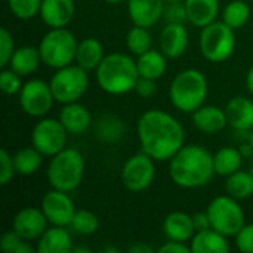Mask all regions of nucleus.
<instances>
[{"instance_id": "nucleus-1", "label": "nucleus", "mask_w": 253, "mask_h": 253, "mask_svg": "<svg viewBox=\"0 0 253 253\" xmlns=\"http://www.w3.org/2000/svg\"><path fill=\"white\" fill-rule=\"evenodd\" d=\"M136 135L142 151L156 162H169L185 145V130L179 120L159 108L139 117Z\"/></svg>"}, {"instance_id": "nucleus-2", "label": "nucleus", "mask_w": 253, "mask_h": 253, "mask_svg": "<svg viewBox=\"0 0 253 253\" xmlns=\"http://www.w3.org/2000/svg\"><path fill=\"white\" fill-rule=\"evenodd\" d=\"M213 175H216L213 154L199 144L184 145L169 160V176L179 188H202L212 181Z\"/></svg>"}, {"instance_id": "nucleus-3", "label": "nucleus", "mask_w": 253, "mask_h": 253, "mask_svg": "<svg viewBox=\"0 0 253 253\" xmlns=\"http://www.w3.org/2000/svg\"><path fill=\"white\" fill-rule=\"evenodd\" d=\"M95 71L98 86L110 95H126L135 90L139 79L136 61L123 52L107 53Z\"/></svg>"}, {"instance_id": "nucleus-4", "label": "nucleus", "mask_w": 253, "mask_h": 253, "mask_svg": "<svg viewBox=\"0 0 253 253\" xmlns=\"http://www.w3.org/2000/svg\"><path fill=\"white\" fill-rule=\"evenodd\" d=\"M209 93L206 76L197 68H187L178 73L169 86V99L173 108L181 113L193 114L202 105Z\"/></svg>"}, {"instance_id": "nucleus-5", "label": "nucleus", "mask_w": 253, "mask_h": 253, "mask_svg": "<svg viewBox=\"0 0 253 253\" xmlns=\"http://www.w3.org/2000/svg\"><path fill=\"white\" fill-rule=\"evenodd\" d=\"M47 181L52 188L71 193L83 181L84 176V157L76 148H64L55 154L46 170Z\"/></svg>"}, {"instance_id": "nucleus-6", "label": "nucleus", "mask_w": 253, "mask_h": 253, "mask_svg": "<svg viewBox=\"0 0 253 253\" xmlns=\"http://www.w3.org/2000/svg\"><path fill=\"white\" fill-rule=\"evenodd\" d=\"M77 44L76 36L67 27L50 28L39 43L42 62L55 70L70 65L76 61Z\"/></svg>"}, {"instance_id": "nucleus-7", "label": "nucleus", "mask_w": 253, "mask_h": 253, "mask_svg": "<svg viewBox=\"0 0 253 253\" xmlns=\"http://www.w3.org/2000/svg\"><path fill=\"white\" fill-rule=\"evenodd\" d=\"M199 44L205 59L213 64L225 62L233 56L237 46L236 30L224 21H215L202 28Z\"/></svg>"}, {"instance_id": "nucleus-8", "label": "nucleus", "mask_w": 253, "mask_h": 253, "mask_svg": "<svg viewBox=\"0 0 253 253\" xmlns=\"http://www.w3.org/2000/svg\"><path fill=\"white\" fill-rule=\"evenodd\" d=\"M211 227L225 237H236L240 230L246 225L245 212L239 205V200L231 196L215 197L206 209Z\"/></svg>"}, {"instance_id": "nucleus-9", "label": "nucleus", "mask_w": 253, "mask_h": 253, "mask_svg": "<svg viewBox=\"0 0 253 253\" xmlns=\"http://www.w3.org/2000/svg\"><path fill=\"white\" fill-rule=\"evenodd\" d=\"M49 84L55 101L64 105L70 102H77L87 92L89 76L87 71L80 65L70 64L67 67L58 68L52 76Z\"/></svg>"}, {"instance_id": "nucleus-10", "label": "nucleus", "mask_w": 253, "mask_h": 253, "mask_svg": "<svg viewBox=\"0 0 253 253\" xmlns=\"http://www.w3.org/2000/svg\"><path fill=\"white\" fill-rule=\"evenodd\" d=\"M68 132L59 119L42 117L31 132V145L43 156L53 157L67 145Z\"/></svg>"}, {"instance_id": "nucleus-11", "label": "nucleus", "mask_w": 253, "mask_h": 253, "mask_svg": "<svg viewBox=\"0 0 253 253\" xmlns=\"http://www.w3.org/2000/svg\"><path fill=\"white\" fill-rule=\"evenodd\" d=\"M18 101L21 110L34 119L46 117L53 102H56L50 84L40 79H31L25 82L18 93Z\"/></svg>"}, {"instance_id": "nucleus-12", "label": "nucleus", "mask_w": 253, "mask_h": 253, "mask_svg": "<svg viewBox=\"0 0 253 253\" xmlns=\"http://www.w3.org/2000/svg\"><path fill=\"white\" fill-rule=\"evenodd\" d=\"M156 160L148 154L138 153L129 157L120 172L122 182L132 193H142L151 187L156 178Z\"/></svg>"}, {"instance_id": "nucleus-13", "label": "nucleus", "mask_w": 253, "mask_h": 253, "mask_svg": "<svg viewBox=\"0 0 253 253\" xmlns=\"http://www.w3.org/2000/svg\"><path fill=\"white\" fill-rule=\"evenodd\" d=\"M40 209L43 211L49 224L58 227H70L76 215L74 202L71 200L68 193L55 188L43 196Z\"/></svg>"}, {"instance_id": "nucleus-14", "label": "nucleus", "mask_w": 253, "mask_h": 253, "mask_svg": "<svg viewBox=\"0 0 253 253\" xmlns=\"http://www.w3.org/2000/svg\"><path fill=\"white\" fill-rule=\"evenodd\" d=\"M47 224L49 221L42 209L24 208L15 215L12 221V230L24 240L33 242L42 237V234L47 230Z\"/></svg>"}, {"instance_id": "nucleus-15", "label": "nucleus", "mask_w": 253, "mask_h": 253, "mask_svg": "<svg viewBox=\"0 0 253 253\" xmlns=\"http://www.w3.org/2000/svg\"><path fill=\"white\" fill-rule=\"evenodd\" d=\"M188 43L190 36L185 24H166L159 37L160 50L168 56V59L181 58L187 52Z\"/></svg>"}, {"instance_id": "nucleus-16", "label": "nucleus", "mask_w": 253, "mask_h": 253, "mask_svg": "<svg viewBox=\"0 0 253 253\" xmlns=\"http://www.w3.org/2000/svg\"><path fill=\"white\" fill-rule=\"evenodd\" d=\"M127 13L133 25L150 28L156 25L165 13V0H127Z\"/></svg>"}, {"instance_id": "nucleus-17", "label": "nucleus", "mask_w": 253, "mask_h": 253, "mask_svg": "<svg viewBox=\"0 0 253 253\" xmlns=\"http://www.w3.org/2000/svg\"><path fill=\"white\" fill-rule=\"evenodd\" d=\"M74 10V0H42L39 15L49 28H62L71 22Z\"/></svg>"}, {"instance_id": "nucleus-18", "label": "nucleus", "mask_w": 253, "mask_h": 253, "mask_svg": "<svg viewBox=\"0 0 253 253\" xmlns=\"http://www.w3.org/2000/svg\"><path fill=\"white\" fill-rule=\"evenodd\" d=\"M193 125L202 133H219L228 126L227 113L224 108L216 105H202L199 110L193 113Z\"/></svg>"}, {"instance_id": "nucleus-19", "label": "nucleus", "mask_w": 253, "mask_h": 253, "mask_svg": "<svg viewBox=\"0 0 253 253\" xmlns=\"http://www.w3.org/2000/svg\"><path fill=\"white\" fill-rule=\"evenodd\" d=\"M228 125L236 132L249 133L253 129V101L246 96H234L225 107Z\"/></svg>"}, {"instance_id": "nucleus-20", "label": "nucleus", "mask_w": 253, "mask_h": 253, "mask_svg": "<svg viewBox=\"0 0 253 253\" xmlns=\"http://www.w3.org/2000/svg\"><path fill=\"white\" fill-rule=\"evenodd\" d=\"M59 120L70 135H82L89 129L92 116L89 110L77 101L62 105L59 111Z\"/></svg>"}, {"instance_id": "nucleus-21", "label": "nucleus", "mask_w": 253, "mask_h": 253, "mask_svg": "<svg viewBox=\"0 0 253 253\" xmlns=\"http://www.w3.org/2000/svg\"><path fill=\"white\" fill-rule=\"evenodd\" d=\"M163 233L169 240L176 242H191L196 234V228L193 224V215L185 212H172L163 221Z\"/></svg>"}, {"instance_id": "nucleus-22", "label": "nucleus", "mask_w": 253, "mask_h": 253, "mask_svg": "<svg viewBox=\"0 0 253 253\" xmlns=\"http://www.w3.org/2000/svg\"><path fill=\"white\" fill-rule=\"evenodd\" d=\"M73 249V239L67 227L52 225L37 242L39 253H68Z\"/></svg>"}, {"instance_id": "nucleus-23", "label": "nucleus", "mask_w": 253, "mask_h": 253, "mask_svg": "<svg viewBox=\"0 0 253 253\" xmlns=\"http://www.w3.org/2000/svg\"><path fill=\"white\" fill-rule=\"evenodd\" d=\"M188 22L203 28L216 21L219 15V0H185Z\"/></svg>"}, {"instance_id": "nucleus-24", "label": "nucleus", "mask_w": 253, "mask_h": 253, "mask_svg": "<svg viewBox=\"0 0 253 253\" xmlns=\"http://www.w3.org/2000/svg\"><path fill=\"white\" fill-rule=\"evenodd\" d=\"M224 234L213 228L197 231L191 239V252L193 253H228L230 243Z\"/></svg>"}, {"instance_id": "nucleus-25", "label": "nucleus", "mask_w": 253, "mask_h": 253, "mask_svg": "<svg viewBox=\"0 0 253 253\" xmlns=\"http://www.w3.org/2000/svg\"><path fill=\"white\" fill-rule=\"evenodd\" d=\"M105 58L102 43L95 37H87L79 42L76 52V64L84 68L86 71L96 70L102 59Z\"/></svg>"}, {"instance_id": "nucleus-26", "label": "nucleus", "mask_w": 253, "mask_h": 253, "mask_svg": "<svg viewBox=\"0 0 253 253\" xmlns=\"http://www.w3.org/2000/svg\"><path fill=\"white\" fill-rule=\"evenodd\" d=\"M136 67L139 77L159 80L168 70V56L162 50L150 49L136 58Z\"/></svg>"}, {"instance_id": "nucleus-27", "label": "nucleus", "mask_w": 253, "mask_h": 253, "mask_svg": "<svg viewBox=\"0 0 253 253\" xmlns=\"http://www.w3.org/2000/svg\"><path fill=\"white\" fill-rule=\"evenodd\" d=\"M40 64H42V56H40L39 47L21 46L15 49L9 62V68L16 71L19 76L25 77V76H31L33 73H36Z\"/></svg>"}, {"instance_id": "nucleus-28", "label": "nucleus", "mask_w": 253, "mask_h": 253, "mask_svg": "<svg viewBox=\"0 0 253 253\" xmlns=\"http://www.w3.org/2000/svg\"><path fill=\"white\" fill-rule=\"evenodd\" d=\"M245 157L242 156L239 148L234 147H222L213 154V166L215 172L219 176H230L234 172L242 169Z\"/></svg>"}, {"instance_id": "nucleus-29", "label": "nucleus", "mask_w": 253, "mask_h": 253, "mask_svg": "<svg viewBox=\"0 0 253 253\" xmlns=\"http://www.w3.org/2000/svg\"><path fill=\"white\" fill-rule=\"evenodd\" d=\"M43 154L31 147H24L21 150H18L13 154V165H15V170L18 175L21 176H30L34 175L43 165Z\"/></svg>"}, {"instance_id": "nucleus-30", "label": "nucleus", "mask_w": 253, "mask_h": 253, "mask_svg": "<svg viewBox=\"0 0 253 253\" xmlns=\"http://www.w3.org/2000/svg\"><path fill=\"white\" fill-rule=\"evenodd\" d=\"M225 191L228 196L245 200L253 194V173L248 170H237L233 175L227 176L225 181Z\"/></svg>"}, {"instance_id": "nucleus-31", "label": "nucleus", "mask_w": 253, "mask_h": 253, "mask_svg": "<svg viewBox=\"0 0 253 253\" xmlns=\"http://www.w3.org/2000/svg\"><path fill=\"white\" fill-rule=\"evenodd\" d=\"M251 6L248 0H231L222 10V21L231 28L239 30L251 19Z\"/></svg>"}, {"instance_id": "nucleus-32", "label": "nucleus", "mask_w": 253, "mask_h": 253, "mask_svg": "<svg viewBox=\"0 0 253 253\" xmlns=\"http://www.w3.org/2000/svg\"><path fill=\"white\" fill-rule=\"evenodd\" d=\"M126 47L135 56H139L153 49V37L148 28L133 25L126 34Z\"/></svg>"}, {"instance_id": "nucleus-33", "label": "nucleus", "mask_w": 253, "mask_h": 253, "mask_svg": "<svg viewBox=\"0 0 253 253\" xmlns=\"http://www.w3.org/2000/svg\"><path fill=\"white\" fill-rule=\"evenodd\" d=\"M98 138L104 142H116L125 135V125L120 119L114 116H104L99 119L96 126Z\"/></svg>"}, {"instance_id": "nucleus-34", "label": "nucleus", "mask_w": 253, "mask_h": 253, "mask_svg": "<svg viewBox=\"0 0 253 253\" xmlns=\"http://www.w3.org/2000/svg\"><path fill=\"white\" fill-rule=\"evenodd\" d=\"M70 228L79 236H92L99 228V219L90 211H76Z\"/></svg>"}, {"instance_id": "nucleus-35", "label": "nucleus", "mask_w": 253, "mask_h": 253, "mask_svg": "<svg viewBox=\"0 0 253 253\" xmlns=\"http://www.w3.org/2000/svg\"><path fill=\"white\" fill-rule=\"evenodd\" d=\"M9 10L21 21H30L40 13L42 0H7Z\"/></svg>"}, {"instance_id": "nucleus-36", "label": "nucleus", "mask_w": 253, "mask_h": 253, "mask_svg": "<svg viewBox=\"0 0 253 253\" xmlns=\"http://www.w3.org/2000/svg\"><path fill=\"white\" fill-rule=\"evenodd\" d=\"M0 249L4 253H33L34 248L30 242L24 240L13 230L4 233L0 239Z\"/></svg>"}, {"instance_id": "nucleus-37", "label": "nucleus", "mask_w": 253, "mask_h": 253, "mask_svg": "<svg viewBox=\"0 0 253 253\" xmlns=\"http://www.w3.org/2000/svg\"><path fill=\"white\" fill-rule=\"evenodd\" d=\"M22 76H19L12 68H3L0 73V89L4 95H16L22 87Z\"/></svg>"}, {"instance_id": "nucleus-38", "label": "nucleus", "mask_w": 253, "mask_h": 253, "mask_svg": "<svg viewBox=\"0 0 253 253\" xmlns=\"http://www.w3.org/2000/svg\"><path fill=\"white\" fill-rule=\"evenodd\" d=\"M163 19L168 24H185L188 22L187 7L184 1H175V3H166Z\"/></svg>"}, {"instance_id": "nucleus-39", "label": "nucleus", "mask_w": 253, "mask_h": 253, "mask_svg": "<svg viewBox=\"0 0 253 253\" xmlns=\"http://www.w3.org/2000/svg\"><path fill=\"white\" fill-rule=\"evenodd\" d=\"M15 52L13 37L7 28H0V67L4 68L9 65L10 58Z\"/></svg>"}, {"instance_id": "nucleus-40", "label": "nucleus", "mask_w": 253, "mask_h": 253, "mask_svg": "<svg viewBox=\"0 0 253 253\" xmlns=\"http://www.w3.org/2000/svg\"><path fill=\"white\" fill-rule=\"evenodd\" d=\"M15 173L13 156H10L6 150H0V185H7Z\"/></svg>"}, {"instance_id": "nucleus-41", "label": "nucleus", "mask_w": 253, "mask_h": 253, "mask_svg": "<svg viewBox=\"0 0 253 253\" xmlns=\"http://www.w3.org/2000/svg\"><path fill=\"white\" fill-rule=\"evenodd\" d=\"M237 249L243 253H253V224H246L236 236Z\"/></svg>"}, {"instance_id": "nucleus-42", "label": "nucleus", "mask_w": 253, "mask_h": 253, "mask_svg": "<svg viewBox=\"0 0 253 253\" xmlns=\"http://www.w3.org/2000/svg\"><path fill=\"white\" fill-rule=\"evenodd\" d=\"M156 82H157V80L139 77L138 82H136V86H135L136 95L141 96V98H151V96H154L156 92H157V84H156Z\"/></svg>"}, {"instance_id": "nucleus-43", "label": "nucleus", "mask_w": 253, "mask_h": 253, "mask_svg": "<svg viewBox=\"0 0 253 253\" xmlns=\"http://www.w3.org/2000/svg\"><path fill=\"white\" fill-rule=\"evenodd\" d=\"M191 248L184 242L169 240L159 248V253H190Z\"/></svg>"}, {"instance_id": "nucleus-44", "label": "nucleus", "mask_w": 253, "mask_h": 253, "mask_svg": "<svg viewBox=\"0 0 253 253\" xmlns=\"http://www.w3.org/2000/svg\"><path fill=\"white\" fill-rule=\"evenodd\" d=\"M193 224H194L196 233H197V231L208 230V228H212V227H211V219H209L208 212H197V213H194V215H193Z\"/></svg>"}, {"instance_id": "nucleus-45", "label": "nucleus", "mask_w": 253, "mask_h": 253, "mask_svg": "<svg viewBox=\"0 0 253 253\" xmlns=\"http://www.w3.org/2000/svg\"><path fill=\"white\" fill-rule=\"evenodd\" d=\"M129 253H153V249L145 243H136L127 248Z\"/></svg>"}, {"instance_id": "nucleus-46", "label": "nucleus", "mask_w": 253, "mask_h": 253, "mask_svg": "<svg viewBox=\"0 0 253 253\" xmlns=\"http://www.w3.org/2000/svg\"><path fill=\"white\" fill-rule=\"evenodd\" d=\"M239 150H240V153H242V156H243L245 159L253 157V147H252V144H251L249 141L243 142V144H242V145L239 147Z\"/></svg>"}, {"instance_id": "nucleus-47", "label": "nucleus", "mask_w": 253, "mask_h": 253, "mask_svg": "<svg viewBox=\"0 0 253 253\" xmlns=\"http://www.w3.org/2000/svg\"><path fill=\"white\" fill-rule=\"evenodd\" d=\"M246 87L249 90V93L253 96V64L251 65L248 74H246Z\"/></svg>"}, {"instance_id": "nucleus-48", "label": "nucleus", "mask_w": 253, "mask_h": 253, "mask_svg": "<svg viewBox=\"0 0 253 253\" xmlns=\"http://www.w3.org/2000/svg\"><path fill=\"white\" fill-rule=\"evenodd\" d=\"M73 253H90V249L86 248V246H77V248H73L71 249Z\"/></svg>"}, {"instance_id": "nucleus-49", "label": "nucleus", "mask_w": 253, "mask_h": 253, "mask_svg": "<svg viewBox=\"0 0 253 253\" xmlns=\"http://www.w3.org/2000/svg\"><path fill=\"white\" fill-rule=\"evenodd\" d=\"M102 252H105V253H119V249H117V248H111V246H107V248H104V249H102Z\"/></svg>"}, {"instance_id": "nucleus-50", "label": "nucleus", "mask_w": 253, "mask_h": 253, "mask_svg": "<svg viewBox=\"0 0 253 253\" xmlns=\"http://www.w3.org/2000/svg\"><path fill=\"white\" fill-rule=\"evenodd\" d=\"M104 1H107V3H110V4H119V3H125V1H127V0H104Z\"/></svg>"}, {"instance_id": "nucleus-51", "label": "nucleus", "mask_w": 253, "mask_h": 253, "mask_svg": "<svg viewBox=\"0 0 253 253\" xmlns=\"http://www.w3.org/2000/svg\"><path fill=\"white\" fill-rule=\"evenodd\" d=\"M248 141H249V142L252 144V147H253V129L251 130V132H249V139H248Z\"/></svg>"}, {"instance_id": "nucleus-52", "label": "nucleus", "mask_w": 253, "mask_h": 253, "mask_svg": "<svg viewBox=\"0 0 253 253\" xmlns=\"http://www.w3.org/2000/svg\"><path fill=\"white\" fill-rule=\"evenodd\" d=\"M166 3H175V1H185V0H165Z\"/></svg>"}, {"instance_id": "nucleus-53", "label": "nucleus", "mask_w": 253, "mask_h": 253, "mask_svg": "<svg viewBox=\"0 0 253 253\" xmlns=\"http://www.w3.org/2000/svg\"><path fill=\"white\" fill-rule=\"evenodd\" d=\"M251 172H252V173H253V165H252V169H251Z\"/></svg>"}, {"instance_id": "nucleus-54", "label": "nucleus", "mask_w": 253, "mask_h": 253, "mask_svg": "<svg viewBox=\"0 0 253 253\" xmlns=\"http://www.w3.org/2000/svg\"><path fill=\"white\" fill-rule=\"evenodd\" d=\"M248 1H253V0H248Z\"/></svg>"}]
</instances>
